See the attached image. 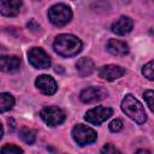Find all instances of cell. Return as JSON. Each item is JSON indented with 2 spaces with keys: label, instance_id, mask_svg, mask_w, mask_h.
Here are the masks:
<instances>
[{
  "label": "cell",
  "instance_id": "6",
  "mask_svg": "<svg viewBox=\"0 0 154 154\" xmlns=\"http://www.w3.org/2000/svg\"><path fill=\"white\" fill-rule=\"evenodd\" d=\"M113 113V109L109 107H103V106H96L89 111H87L84 119L93 124V125H100L103 122H106Z\"/></svg>",
  "mask_w": 154,
  "mask_h": 154
},
{
  "label": "cell",
  "instance_id": "9",
  "mask_svg": "<svg viewBox=\"0 0 154 154\" xmlns=\"http://www.w3.org/2000/svg\"><path fill=\"white\" fill-rule=\"evenodd\" d=\"M35 85L37 87L38 90H41L46 95H53L58 89V84H57L55 79L48 75L38 76L35 81Z\"/></svg>",
  "mask_w": 154,
  "mask_h": 154
},
{
  "label": "cell",
  "instance_id": "12",
  "mask_svg": "<svg viewBox=\"0 0 154 154\" xmlns=\"http://www.w3.org/2000/svg\"><path fill=\"white\" fill-rule=\"evenodd\" d=\"M132 26H134V23H132V19L126 17V16H122L119 17L116 22H113L111 29L114 34L117 35H125L128 32H130L132 30Z\"/></svg>",
  "mask_w": 154,
  "mask_h": 154
},
{
  "label": "cell",
  "instance_id": "2",
  "mask_svg": "<svg viewBox=\"0 0 154 154\" xmlns=\"http://www.w3.org/2000/svg\"><path fill=\"white\" fill-rule=\"evenodd\" d=\"M122 109L130 119H132L137 124H143L147 120V114H146L144 107L131 94H128L124 96V99L122 101Z\"/></svg>",
  "mask_w": 154,
  "mask_h": 154
},
{
  "label": "cell",
  "instance_id": "8",
  "mask_svg": "<svg viewBox=\"0 0 154 154\" xmlns=\"http://www.w3.org/2000/svg\"><path fill=\"white\" fill-rule=\"evenodd\" d=\"M108 95L107 90L102 87H88L85 89H83L79 94V99L82 100V102L84 103H91V102H96V101H101L103 100L106 96Z\"/></svg>",
  "mask_w": 154,
  "mask_h": 154
},
{
  "label": "cell",
  "instance_id": "4",
  "mask_svg": "<svg viewBox=\"0 0 154 154\" xmlns=\"http://www.w3.org/2000/svg\"><path fill=\"white\" fill-rule=\"evenodd\" d=\"M72 138L77 144L83 147V146L94 143L97 138V135L95 130H93L91 128L83 124H77L72 129Z\"/></svg>",
  "mask_w": 154,
  "mask_h": 154
},
{
  "label": "cell",
  "instance_id": "14",
  "mask_svg": "<svg viewBox=\"0 0 154 154\" xmlns=\"http://www.w3.org/2000/svg\"><path fill=\"white\" fill-rule=\"evenodd\" d=\"M20 66V59L16 55H2L0 58V69L4 72H14Z\"/></svg>",
  "mask_w": 154,
  "mask_h": 154
},
{
  "label": "cell",
  "instance_id": "11",
  "mask_svg": "<svg viewBox=\"0 0 154 154\" xmlns=\"http://www.w3.org/2000/svg\"><path fill=\"white\" fill-rule=\"evenodd\" d=\"M22 0H0V12L6 17H14L19 13Z\"/></svg>",
  "mask_w": 154,
  "mask_h": 154
},
{
  "label": "cell",
  "instance_id": "3",
  "mask_svg": "<svg viewBox=\"0 0 154 154\" xmlns=\"http://www.w3.org/2000/svg\"><path fill=\"white\" fill-rule=\"evenodd\" d=\"M48 19L52 24L57 26H64L66 25L71 18H72V11L71 8L65 4H57L53 5L48 10Z\"/></svg>",
  "mask_w": 154,
  "mask_h": 154
},
{
  "label": "cell",
  "instance_id": "22",
  "mask_svg": "<svg viewBox=\"0 0 154 154\" xmlns=\"http://www.w3.org/2000/svg\"><path fill=\"white\" fill-rule=\"evenodd\" d=\"M101 153H106V154H109V153H120V150L117 149L116 147H113L112 144H106V146L101 149Z\"/></svg>",
  "mask_w": 154,
  "mask_h": 154
},
{
  "label": "cell",
  "instance_id": "7",
  "mask_svg": "<svg viewBox=\"0 0 154 154\" xmlns=\"http://www.w3.org/2000/svg\"><path fill=\"white\" fill-rule=\"evenodd\" d=\"M29 63L35 69H47L51 66V58L49 55L40 47H32L28 52Z\"/></svg>",
  "mask_w": 154,
  "mask_h": 154
},
{
  "label": "cell",
  "instance_id": "16",
  "mask_svg": "<svg viewBox=\"0 0 154 154\" xmlns=\"http://www.w3.org/2000/svg\"><path fill=\"white\" fill-rule=\"evenodd\" d=\"M14 105V99L8 93H1L0 94V111L4 113L6 111H10Z\"/></svg>",
  "mask_w": 154,
  "mask_h": 154
},
{
  "label": "cell",
  "instance_id": "5",
  "mask_svg": "<svg viewBox=\"0 0 154 154\" xmlns=\"http://www.w3.org/2000/svg\"><path fill=\"white\" fill-rule=\"evenodd\" d=\"M40 117L48 126H57L65 120L66 116L61 108L55 106H48L41 109Z\"/></svg>",
  "mask_w": 154,
  "mask_h": 154
},
{
  "label": "cell",
  "instance_id": "18",
  "mask_svg": "<svg viewBox=\"0 0 154 154\" xmlns=\"http://www.w3.org/2000/svg\"><path fill=\"white\" fill-rule=\"evenodd\" d=\"M142 73H143V76H144L147 79L154 81V60L147 63V64L143 66Z\"/></svg>",
  "mask_w": 154,
  "mask_h": 154
},
{
  "label": "cell",
  "instance_id": "10",
  "mask_svg": "<svg viewBox=\"0 0 154 154\" xmlns=\"http://www.w3.org/2000/svg\"><path fill=\"white\" fill-rule=\"evenodd\" d=\"M125 73V69L119 66V65H114V64H109V65H105L99 70V76L106 81H114L120 78Z\"/></svg>",
  "mask_w": 154,
  "mask_h": 154
},
{
  "label": "cell",
  "instance_id": "20",
  "mask_svg": "<svg viewBox=\"0 0 154 154\" xmlns=\"http://www.w3.org/2000/svg\"><path fill=\"white\" fill-rule=\"evenodd\" d=\"M1 154H16V153H23V149L14 146V144H6L1 148Z\"/></svg>",
  "mask_w": 154,
  "mask_h": 154
},
{
  "label": "cell",
  "instance_id": "1",
  "mask_svg": "<svg viewBox=\"0 0 154 154\" xmlns=\"http://www.w3.org/2000/svg\"><path fill=\"white\" fill-rule=\"evenodd\" d=\"M54 51L64 57V58H70L73 55H77L82 51V41L70 34H60L55 37L53 42Z\"/></svg>",
  "mask_w": 154,
  "mask_h": 154
},
{
  "label": "cell",
  "instance_id": "19",
  "mask_svg": "<svg viewBox=\"0 0 154 154\" xmlns=\"http://www.w3.org/2000/svg\"><path fill=\"white\" fill-rule=\"evenodd\" d=\"M143 97L146 100L147 106L150 108L152 112H154V90H146L143 93Z\"/></svg>",
  "mask_w": 154,
  "mask_h": 154
},
{
  "label": "cell",
  "instance_id": "21",
  "mask_svg": "<svg viewBox=\"0 0 154 154\" xmlns=\"http://www.w3.org/2000/svg\"><path fill=\"white\" fill-rule=\"evenodd\" d=\"M108 128H109V130L112 132H119L123 129V122L120 119H114V120H112L109 123Z\"/></svg>",
  "mask_w": 154,
  "mask_h": 154
},
{
  "label": "cell",
  "instance_id": "17",
  "mask_svg": "<svg viewBox=\"0 0 154 154\" xmlns=\"http://www.w3.org/2000/svg\"><path fill=\"white\" fill-rule=\"evenodd\" d=\"M19 137L26 144H32L35 142V138H36L35 132L32 130H30V129H22L19 131Z\"/></svg>",
  "mask_w": 154,
  "mask_h": 154
},
{
  "label": "cell",
  "instance_id": "15",
  "mask_svg": "<svg viewBox=\"0 0 154 154\" xmlns=\"http://www.w3.org/2000/svg\"><path fill=\"white\" fill-rule=\"evenodd\" d=\"M76 67H77V72L81 77H87V76H90L95 69L94 66V63L90 58H81L77 64H76Z\"/></svg>",
  "mask_w": 154,
  "mask_h": 154
},
{
  "label": "cell",
  "instance_id": "13",
  "mask_svg": "<svg viewBox=\"0 0 154 154\" xmlns=\"http://www.w3.org/2000/svg\"><path fill=\"white\" fill-rule=\"evenodd\" d=\"M107 51L116 57H124L129 53V46L124 41L117 40V38H111L106 43Z\"/></svg>",
  "mask_w": 154,
  "mask_h": 154
}]
</instances>
